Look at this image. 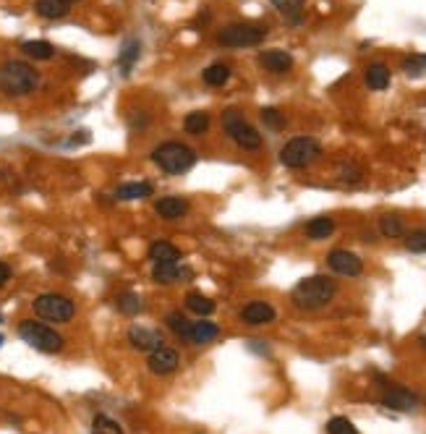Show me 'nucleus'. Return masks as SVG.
I'll use <instances>...</instances> for the list:
<instances>
[{"label":"nucleus","instance_id":"f257e3e1","mask_svg":"<svg viewBox=\"0 0 426 434\" xmlns=\"http://www.w3.org/2000/svg\"><path fill=\"white\" fill-rule=\"evenodd\" d=\"M338 293V282L327 278V275H311V278H303L296 288H293V304L303 311H314V309L327 306L332 298Z\"/></svg>","mask_w":426,"mask_h":434},{"label":"nucleus","instance_id":"f03ea898","mask_svg":"<svg viewBox=\"0 0 426 434\" xmlns=\"http://www.w3.org/2000/svg\"><path fill=\"white\" fill-rule=\"evenodd\" d=\"M40 84V73L24 60H5L0 66V92L5 97H24L32 95Z\"/></svg>","mask_w":426,"mask_h":434},{"label":"nucleus","instance_id":"7ed1b4c3","mask_svg":"<svg viewBox=\"0 0 426 434\" xmlns=\"http://www.w3.org/2000/svg\"><path fill=\"white\" fill-rule=\"evenodd\" d=\"M152 162L167 176H180L193 168L196 152L189 144H180V141H163L160 147L152 149Z\"/></svg>","mask_w":426,"mask_h":434},{"label":"nucleus","instance_id":"20e7f679","mask_svg":"<svg viewBox=\"0 0 426 434\" xmlns=\"http://www.w3.org/2000/svg\"><path fill=\"white\" fill-rule=\"evenodd\" d=\"M319 157H322V144L311 139V136H296L280 149V162L290 170L309 168V165H314Z\"/></svg>","mask_w":426,"mask_h":434},{"label":"nucleus","instance_id":"39448f33","mask_svg":"<svg viewBox=\"0 0 426 434\" xmlns=\"http://www.w3.org/2000/svg\"><path fill=\"white\" fill-rule=\"evenodd\" d=\"M19 337L34 350H42V353H58V350H63V335L56 333L53 327H47V324L34 322V320H24V322L19 324Z\"/></svg>","mask_w":426,"mask_h":434},{"label":"nucleus","instance_id":"423d86ee","mask_svg":"<svg viewBox=\"0 0 426 434\" xmlns=\"http://www.w3.org/2000/svg\"><path fill=\"white\" fill-rule=\"evenodd\" d=\"M222 128H225V134H228L241 149L254 152V149H259L261 147V134L248 123L241 112L233 110V108L222 112Z\"/></svg>","mask_w":426,"mask_h":434},{"label":"nucleus","instance_id":"0eeeda50","mask_svg":"<svg viewBox=\"0 0 426 434\" xmlns=\"http://www.w3.org/2000/svg\"><path fill=\"white\" fill-rule=\"evenodd\" d=\"M32 306H34V314H37V317L47 320V322H56V324L71 322V320H73V314H76L73 301H71L69 296H60V293L37 296Z\"/></svg>","mask_w":426,"mask_h":434},{"label":"nucleus","instance_id":"6e6552de","mask_svg":"<svg viewBox=\"0 0 426 434\" xmlns=\"http://www.w3.org/2000/svg\"><path fill=\"white\" fill-rule=\"evenodd\" d=\"M267 37L264 24H228L217 34V45L222 47H254L261 45Z\"/></svg>","mask_w":426,"mask_h":434},{"label":"nucleus","instance_id":"1a4fd4ad","mask_svg":"<svg viewBox=\"0 0 426 434\" xmlns=\"http://www.w3.org/2000/svg\"><path fill=\"white\" fill-rule=\"evenodd\" d=\"M327 265H330L332 272H338L343 278H356L364 272V259L358 254L348 252V249H335V252L327 254Z\"/></svg>","mask_w":426,"mask_h":434},{"label":"nucleus","instance_id":"9d476101","mask_svg":"<svg viewBox=\"0 0 426 434\" xmlns=\"http://www.w3.org/2000/svg\"><path fill=\"white\" fill-rule=\"evenodd\" d=\"M180 359L178 353L173 348H167V346H160V348H154L150 353V361H147V366H150L152 374H157V377H165V374H173L176 369H178Z\"/></svg>","mask_w":426,"mask_h":434},{"label":"nucleus","instance_id":"9b49d317","mask_svg":"<svg viewBox=\"0 0 426 434\" xmlns=\"http://www.w3.org/2000/svg\"><path fill=\"white\" fill-rule=\"evenodd\" d=\"M382 406L400 411V413H408V411H413V408L418 406V398L411 390H405V387H390L382 395Z\"/></svg>","mask_w":426,"mask_h":434},{"label":"nucleus","instance_id":"f8f14e48","mask_svg":"<svg viewBox=\"0 0 426 434\" xmlns=\"http://www.w3.org/2000/svg\"><path fill=\"white\" fill-rule=\"evenodd\" d=\"M275 309L270 306L267 301H251L246 306L241 309V320L246 324H254V327H259V324H270L275 322Z\"/></svg>","mask_w":426,"mask_h":434},{"label":"nucleus","instance_id":"ddd939ff","mask_svg":"<svg viewBox=\"0 0 426 434\" xmlns=\"http://www.w3.org/2000/svg\"><path fill=\"white\" fill-rule=\"evenodd\" d=\"M128 343H131V348L152 353L154 348L163 346V335L157 330H150V327H131L128 330Z\"/></svg>","mask_w":426,"mask_h":434},{"label":"nucleus","instance_id":"4468645a","mask_svg":"<svg viewBox=\"0 0 426 434\" xmlns=\"http://www.w3.org/2000/svg\"><path fill=\"white\" fill-rule=\"evenodd\" d=\"M193 272L189 269V267H180L178 265H154V269H152V280L160 282V285H170V282H183L189 280Z\"/></svg>","mask_w":426,"mask_h":434},{"label":"nucleus","instance_id":"2eb2a0df","mask_svg":"<svg viewBox=\"0 0 426 434\" xmlns=\"http://www.w3.org/2000/svg\"><path fill=\"white\" fill-rule=\"evenodd\" d=\"M259 66L270 73H288L293 69V56L285 50H264L259 56Z\"/></svg>","mask_w":426,"mask_h":434},{"label":"nucleus","instance_id":"dca6fc26","mask_svg":"<svg viewBox=\"0 0 426 434\" xmlns=\"http://www.w3.org/2000/svg\"><path fill=\"white\" fill-rule=\"evenodd\" d=\"M154 212L163 217V220H180L186 212H189V202L183 196H163L157 204H154Z\"/></svg>","mask_w":426,"mask_h":434},{"label":"nucleus","instance_id":"f3484780","mask_svg":"<svg viewBox=\"0 0 426 434\" xmlns=\"http://www.w3.org/2000/svg\"><path fill=\"white\" fill-rule=\"evenodd\" d=\"M147 256L152 259V265H178L180 262L178 246H173L170 241H154Z\"/></svg>","mask_w":426,"mask_h":434},{"label":"nucleus","instance_id":"a211bd4d","mask_svg":"<svg viewBox=\"0 0 426 434\" xmlns=\"http://www.w3.org/2000/svg\"><path fill=\"white\" fill-rule=\"evenodd\" d=\"M147 196H152V183L147 181L123 183L115 191V199H121V202H137V199H147Z\"/></svg>","mask_w":426,"mask_h":434},{"label":"nucleus","instance_id":"6ab92c4d","mask_svg":"<svg viewBox=\"0 0 426 434\" xmlns=\"http://www.w3.org/2000/svg\"><path fill=\"white\" fill-rule=\"evenodd\" d=\"M34 11L42 19H63L71 11L69 0H34Z\"/></svg>","mask_w":426,"mask_h":434},{"label":"nucleus","instance_id":"aec40b11","mask_svg":"<svg viewBox=\"0 0 426 434\" xmlns=\"http://www.w3.org/2000/svg\"><path fill=\"white\" fill-rule=\"evenodd\" d=\"M217 335H220V327L215 322H206V320H202V322H193L191 324V343H196V346H204V343H212V340H217Z\"/></svg>","mask_w":426,"mask_h":434},{"label":"nucleus","instance_id":"412c9836","mask_svg":"<svg viewBox=\"0 0 426 434\" xmlns=\"http://www.w3.org/2000/svg\"><path fill=\"white\" fill-rule=\"evenodd\" d=\"M335 233V220L332 217H314L306 223V236L311 241H324Z\"/></svg>","mask_w":426,"mask_h":434},{"label":"nucleus","instance_id":"4be33fe9","mask_svg":"<svg viewBox=\"0 0 426 434\" xmlns=\"http://www.w3.org/2000/svg\"><path fill=\"white\" fill-rule=\"evenodd\" d=\"M366 84L374 92H382V89L390 86V69H387L385 63H371L369 69H366Z\"/></svg>","mask_w":426,"mask_h":434},{"label":"nucleus","instance_id":"5701e85b","mask_svg":"<svg viewBox=\"0 0 426 434\" xmlns=\"http://www.w3.org/2000/svg\"><path fill=\"white\" fill-rule=\"evenodd\" d=\"M379 233L385 239H403L405 236V220L400 215H385V217H379Z\"/></svg>","mask_w":426,"mask_h":434},{"label":"nucleus","instance_id":"b1692460","mask_svg":"<svg viewBox=\"0 0 426 434\" xmlns=\"http://www.w3.org/2000/svg\"><path fill=\"white\" fill-rule=\"evenodd\" d=\"M21 50H24V56L34 58V60H50L56 56V47L47 40H29V43L21 45Z\"/></svg>","mask_w":426,"mask_h":434},{"label":"nucleus","instance_id":"393cba45","mask_svg":"<svg viewBox=\"0 0 426 434\" xmlns=\"http://www.w3.org/2000/svg\"><path fill=\"white\" fill-rule=\"evenodd\" d=\"M183 128H186V134H191V136H202V134H206V128H209V112H204V110L189 112L186 121H183Z\"/></svg>","mask_w":426,"mask_h":434},{"label":"nucleus","instance_id":"a878e982","mask_svg":"<svg viewBox=\"0 0 426 434\" xmlns=\"http://www.w3.org/2000/svg\"><path fill=\"white\" fill-rule=\"evenodd\" d=\"M186 309H189V311H193V314H199V317H209V314L215 311V301L193 291V293L186 296Z\"/></svg>","mask_w":426,"mask_h":434},{"label":"nucleus","instance_id":"bb28decb","mask_svg":"<svg viewBox=\"0 0 426 434\" xmlns=\"http://www.w3.org/2000/svg\"><path fill=\"white\" fill-rule=\"evenodd\" d=\"M165 322H167V327H170V333H173V335L183 337V340H189V337H191V324L193 322L186 320V314H180V311H170V314L165 317Z\"/></svg>","mask_w":426,"mask_h":434},{"label":"nucleus","instance_id":"cd10ccee","mask_svg":"<svg viewBox=\"0 0 426 434\" xmlns=\"http://www.w3.org/2000/svg\"><path fill=\"white\" fill-rule=\"evenodd\" d=\"M228 79H230V69H228L225 63H215V66H209V69L204 71V82L209 86L228 84Z\"/></svg>","mask_w":426,"mask_h":434},{"label":"nucleus","instance_id":"c85d7f7f","mask_svg":"<svg viewBox=\"0 0 426 434\" xmlns=\"http://www.w3.org/2000/svg\"><path fill=\"white\" fill-rule=\"evenodd\" d=\"M139 53H141V45H139L137 40H131V43L123 45V50H121V58H118V63H121V69H123L126 76L131 73V66H134V60L139 58Z\"/></svg>","mask_w":426,"mask_h":434},{"label":"nucleus","instance_id":"c756f323","mask_svg":"<svg viewBox=\"0 0 426 434\" xmlns=\"http://www.w3.org/2000/svg\"><path fill=\"white\" fill-rule=\"evenodd\" d=\"M92 434H123V429H121V424L113 421L110 416L97 413L95 421H92Z\"/></svg>","mask_w":426,"mask_h":434},{"label":"nucleus","instance_id":"7c9ffc66","mask_svg":"<svg viewBox=\"0 0 426 434\" xmlns=\"http://www.w3.org/2000/svg\"><path fill=\"white\" fill-rule=\"evenodd\" d=\"M405 249L413 254H426V228H418V230H411L405 233Z\"/></svg>","mask_w":426,"mask_h":434},{"label":"nucleus","instance_id":"2f4dec72","mask_svg":"<svg viewBox=\"0 0 426 434\" xmlns=\"http://www.w3.org/2000/svg\"><path fill=\"white\" fill-rule=\"evenodd\" d=\"M118 311H123V314H128V317H134V314H139L141 309H144V304H141V298H139L137 293H123L118 296Z\"/></svg>","mask_w":426,"mask_h":434},{"label":"nucleus","instance_id":"473e14b6","mask_svg":"<svg viewBox=\"0 0 426 434\" xmlns=\"http://www.w3.org/2000/svg\"><path fill=\"white\" fill-rule=\"evenodd\" d=\"M403 71L408 73V76H424L426 73V56H408L403 60Z\"/></svg>","mask_w":426,"mask_h":434},{"label":"nucleus","instance_id":"72a5a7b5","mask_svg":"<svg viewBox=\"0 0 426 434\" xmlns=\"http://www.w3.org/2000/svg\"><path fill=\"white\" fill-rule=\"evenodd\" d=\"M327 434H358L353 421L345 419V416H335V419L327 421Z\"/></svg>","mask_w":426,"mask_h":434},{"label":"nucleus","instance_id":"f704fd0d","mask_svg":"<svg viewBox=\"0 0 426 434\" xmlns=\"http://www.w3.org/2000/svg\"><path fill=\"white\" fill-rule=\"evenodd\" d=\"M261 121L267 123L270 128H283L285 126V118H283V112L275 110V108H261Z\"/></svg>","mask_w":426,"mask_h":434},{"label":"nucleus","instance_id":"c9c22d12","mask_svg":"<svg viewBox=\"0 0 426 434\" xmlns=\"http://www.w3.org/2000/svg\"><path fill=\"white\" fill-rule=\"evenodd\" d=\"M270 3L275 5L277 11H283V14H298L306 0H270Z\"/></svg>","mask_w":426,"mask_h":434},{"label":"nucleus","instance_id":"e433bc0d","mask_svg":"<svg viewBox=\"0 0 426 434\" xmlns=\"http://www.w3.org/2000/svg\"><path fill=\"white\" fill-rule=\"evenodd\" d=\"M8 280H11V267L5 265V262H0V288H3Z\"/></svg>","mask_w":426,"mask_h":434},{"label":"nucleus","instance_id":"4c0bfd02","mask_svg":"<svg viewBox=\"0 0 426 434\" xmlns=\"http://www.w3.org/2000/svg\"><path fill=\"white\" fill-rule=\"evenodd\" d=\"M0 346H3V335H0Z\"/></svg>","mask_w":426,"mask_h":434},{"label":"nucleus","instance_id":"58836bf2","mask_svg":"<svg viewBox=\"0 0 426 434\" xmlns=\"http://www.w3.org/2000/svg\"><path fill=\"white\" fill-rule=\"evenodd\" d=\"M0 322H3V317H0Z\"/></svg>","mask_w":426,"mask_h":434},{"label":"nucleus","instance_id":"ea45409f","mask_svg":"<svg viewBox=\"0 0 426 434\" xmlns=\"http://www.w3.org/2000/svg\"><path fill=\"white\" fill-rule=\"evenodd\" d=\"M69 3H73V0H69Z\"/></svg>","mask_w":426,"mask_h":434}]
</instances>
